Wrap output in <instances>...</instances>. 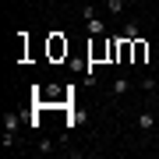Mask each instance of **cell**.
I'll return each instance as SVG.
<instances>
[{
  "instance_id": "6da1fadb",
  "label": "cell",
  "mask_w": 159,
  "mask_h": 159,
  "mask_svg": "<svg viewBox=\"0 0 159 159\" xmlns=\"http://www.w3.org/2000/svg\"><path fill=\"white\" fill-rule=\"evenodd\" d=\"M148 60V43L145 39H134L131 43V64H145Z\"/></svg>"
},
{
  "instance_id": "7a4b0ae2",
  "label": "cell",
  "mask_w": 159,
  "mask_h": 159,
  "mask_svg": "<svg viewBox=\"0 0 159 159\" xmlns=\"http://www.w3.org/2000/svg\"><path fill=\"white\" fill-rule=\"evenodd\" d=\"M64 53H67V43H64L60 35H53V39H50V57H53V60H60Z\"/></svg>"
},
{
  "instance_id": "3957f363",
  "label": "cell",
  "mask_w": 159,
  "mask_h": 159,
  "mask_svg": "<svg viewBox=\"0 0 159 159\" xmlns=\"http://www.w3.org/2000/svg\"><path fill=\"white\" fill-rule=\"evenodd\" d=\"M89 32H92V35H106V18L92 14V18H89Z\"/></svg>"
},
{
  "instance_id": "277c9868",
  "label": "cell",
  "mask_w": 159,
  "mask_h": 159,
  "mask_svg": "<svg viewBox=\"0 0 159 159\" xmlns=\"http://www.w3.org/2000/svg\"><path fill=\"white\" fill-rule=\"evenodd\" d=\"M120 39H131V43L142 39V35H138V21H127V25H124V32H120Z\"/></svg>"
},
{
  "instance_id": "5b68a950",
  "label": "cell",
  "mask_w": 159,
  "mask_h": 159,
  "mask_svg": "<svg viewBox=\"0 0 159 159\" xmlns=\"http://www.w3.org/2000/svg\"><path fill=\"white\" fill-rule=\"evenodd\" d=\"M138 127H142V131H152V127H156V117L148 113V110H145V113H138Z\"/></svg>"
},
{
  "instance_id": "8992f818",
  "label": "cell",
  "mask_w": 159,
  "mask_h": 159,
  "mask_svg": "<svg viewBox=\"0 0 159 159\" xmlns=\"http://www.w3.org/2000/svg\"><path fill=\"white\" fill-rule=\"evenodd\" d=\"M120 11H124V0H106V14L110 18H120Z\"/></svg>"
},
{
  "instance_id": "52a82bcc",
  "label": "cell",
  "mask_w": 159,
  "mask_h": 159,
  "mask_svg": "<svg viewBox=\"0 0 159 159\" xmlns=\"http://www.w3.org/2000/svg\"><path fill=\"white\" fill-rule=\"evenodd\" d=\"M159 89V81L152 78V74H145V78H142V92H156Z\"/></svg>"
},
{
  "instance_id": "ba28073f",
  "label": "cell",
  "mask_w": 159,
  "mask_h": 159,
  "mask_svg": "<svg viewBox=\"0 0 159 159\" xmlns=\"http://www.w3.org/2000/svg\"><path fill=\"white\" fill-rule=\"evenodd\" d=\"M127 89H131V81H127V78H117V81H113V92H117V96H124Z\"/></svg>"
},
{
  "instance_id": "9c48e42d",
  "label": "cell",
  "mask_w": 159,
  "mask_h": 159,
  "mask_svg": "<svg viewBox=\"0 0 159 159\" xmlns=\"http://www.w3.org/2000/svg\"><path fill=\"white\" fill-rule=\"evenodd\" d=\"M18 124H21V120H18V113H7V131H14Z\"/></svg>"
}]
</instances>
